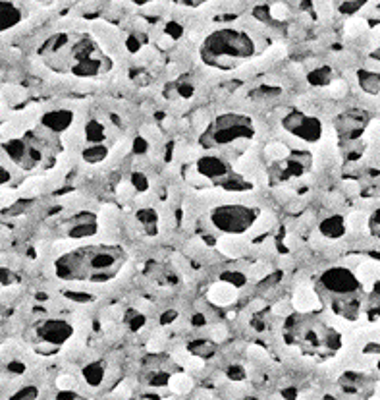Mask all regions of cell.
I'll list each match as a JSON object with an SVG mask.
<instances>
[{"label":"cell","mask_w":380,"mask_h":400,"mask_svg":"<svg viewBox=\"0 0 380 400\" xmlns=\"http://www.w3.org/2000/svg\"><path fill=\"white\" fill-rule=\"evenodd\" d=\"M126 263V251L118 246H85L62 253L56 259V275L62 281L106 283Z\"/></svg>","instance_id":"1"},{"label":"cell","mask_w":380,"mask_h":400,"mask_svg":"<svg viewBox=\"0 0 380 400\" xmlns=\"http://www.w3.org/2000/svg\"><path fill=\"white\" fill-rule=\"evenodd\" d=\"M255 54L253 39L245 31H236V29H222L208 35L203 43L201 58L207 62L208 66L222 68V70H232L238 68L242 60L251 58Z\"/></svg>","instance_id":"2"},{"label":"cell","mask_w":380,"mask_h":400,"mask_svg":"<svg viewBox=\"0 0 380 400\" xmlns=\"http://www.w3.org/2000/svg\"><path fill=\"white\" fill-rule=\"evenodd\" d=\"M321 286L332 296V311L346 319L359 315V294L363 283L357 275L346 267H332L321 275Z\"/></svg>","instance_id":"3"},{"label":"cell","mask_w":380,"mask_h":400,"mask_svg":"<svg viewBox=\"0 0 380 400\" xmlns=\"http://www.w3.org/2000/svg\"><path fill=\"white\" fill-rule=\"evenodd\" d=\"M253 136V126L247 116L240 114H222L214 120V126L201 136L205 147L212 145H230L238 140H249Z\"/></svg>","instance_id":"4"},{"label":"cell","mask_w":380,"mask_h":400,"mask_svg":"<svg viewBox=\"0 0 380 400\" xmlns=\"http://www.w3.org/2000/svg\"><path fill=\"white\" fill-rule=\"evenodd\" d=\"M259 217L257 209L247 205H218L210 211L212 226L224 234H243L251 228L255 219Z\"/></svg>","instance_id":"5"},{"label":"cell","mask_w":380,"mask_h":400,"mask_svg":"<svg viewBox=\"0 0 380 400\" xmlns=\"http://www.w3.org/2000/svg\"><path fill=\"white\" fill-rule=\"evenodd\" d=\"M282 124H284V128L288 129L289 134H293L295 138H299V140L309 143L321 142V138H323L324 134L321 120L305 114L303 110H291L288 116L284 118Z\"/></svg>","instance_id":"6"},{"label":"cell","mask_w":380,"mask_h":400,"mask_svg":"<svg viewBox=\"0 0 380 400\" xmlns=\"http://www.w3.org/2000/svg\"><path fill=\"white\" fill-rule=\"evenodd\" d=\"M35 332L45 344H64L73 337V327L62 319H46V321L37 323Z\"/></svg>","instance_id":"7"},{"label":"cell","mask_w":380,"mask_h":400,"mask_svg":"<svg viewBox=\"0 0 380 400\" xmlns=\"http://www.w3.org/2000/svg\"><path fill=\"white\" fill-rule=\"evenodd\" d=\"M195 170L199 176H203L205 180H212L214 184H218L222 178H226L232 172L230 165L226 161H222L220 157H199L195 163Z\"/></svg>","instance_id":"8"},{"label":"cell","mask_w":380,"mask_h":400,"mask_svg":"<svg viewBox=\"0 0 380 400\" xmlns=\"http://www.w3.org/2000/svg\"><path fill=\"white\" fill-rule=\"evenodd\" d=\"M367 122H369V118H365L363 114H359V112H346V114L338 116L336 129H338V134L344 140H355V138H359L365 131Z\"/></svg>","instance_id":"9"},{"label":"cell","mask_w":380,"mask_h":400,"mask_svg":"<svg viewBox=\"0 0 380 400\" xmlns=\"http://www.w3.org/2000/svg\"><path fill=\"white\" fill-rule=\"evenodd\" d=\"M71 120H73L71 110H50V112H46V114L41 116V124L46 129L60 134V131H66L69 128Z\"/></svg>","instance_id":"10"},{"label":"cell","mask_w":380,"mask_h":400,"mask_svg":"<svg viewBox=\"0 0 380 400\" xmlns=\"http://www.w3.org/2000/svg\"><path fill=\"white\" fill-rule=\"evenodd\" d=\"M236 298H238V288L226 281L212 284L208 290V300L216 306H228L232 302H236Z\"/></svg>","instance_id":"11"},{"label":"cell","mask_w":380,"mask_h":400,"mask_svg":"<svg viewBox=\"0 0 380 400\" xmlns=\"http://www.w3.org/2000/svg\"><path fill=\"white\" fill-rule=\"evenodd\" d=\"M97 234V221L93 215H87V213H81L80 217L71 223L68 230V236L78 240V238H87V236H95Z\"/></svg>","instance_id":"12"},{"label":"cell","mask_w":380,"mask_h":400,"mask_svg":"<svg viewBox=\"0 0 380 400\" xmlns=\"http://www.w3.org/2000/svg\"><path fill=\"white\" fill-rule=\"evenodd\" d=\"M291 306L295 307L297 311H301V313H309L313 309L321 307V298L311 288H299L295 292V296H293V300H291Z\"/></svg>","instance_id":"13"},{"label":"cell","mask_w":380,"mask_h":400,"mask_svg":"<svg viewBox=\"0 0 380 400\" xmlns=\"http://www.w3.org/2000/svg\"><path fill=\"white\" fill-rule=\"evenodd\" d=\"M218 249L230 257H240L247 249V240L240 234H226L218 242Z\"/></svg>","instance_id":"14"},{"label":"cell","mask_w":380,"mask_h":400,"mask_svg":"<svg viewBox=\"0 0 380 400\" xmlns=\"http://www.w3.org/2000/svg\"><path fill=\"white\" fill-rule=\"evenodd\" d=\"M22 22V10L14 2H0V31H6Z\"/></svg>","instance_id":"15"},{"label":"cell","mask_w":380,"mask_h":400,"mask_svg":"<svg viewBox=\"0 0 380 400\" xmlns=\"http://www.w3.org/2000/svg\"><path fill=\"white\" fill-rule=\"evenodd\" d=\"M319 228H321V234L326 238H342L346 234V223L342 217H328L319 224Z\"/></svg>","instance_id":"16"},{"label":"cell","mask_w":380,"mask_h":400,"mask_svg":"<svg viewBox=\"0 0 380 400\" xmlns=\"http://www.w3.org/2000/svg\"><path fill=\"white\" fill-rule=\"evenodd\" d=\"M357 78H359V85H361V89H363L365 93L378 95L380 80H378V74H376V72L359 70L357 72Z\"/></svg>","instance_id":"17"},{"label":"cell","mask_w":380,"mask_h":400,"mask_svg":"<svg viewBox=\"0 0 380 400\" xmlns=\"http://www.w3.org/2000/svg\"><path fill=\"white\" fill-rule=\"evenodd\" d=\"M166 383H168V388L174 390V392H178V394H185V392H189V390L193 388L191 377L185 375V373H176V375L170 377Z\"/></svg>","instance_id":"18"},{"label":"cell","mask_w":380,"mask_h":400,"mask_svg":"<svg viewBox=\"0 0 380 400\" xmlns=\"http://www.w3.org/2000/svg\"><path fill=\"white\" fill-rule=\"evenodd\" d=\"M361 283H374L378 279V263L376 261H365L359 265V271L355 273Z\"/></svg>","instance_id":"19"},{"label":"cell","mask_w":380,"mask_h":400,"mask_svg":"<svg viewBox=\"0 0 380 400\" xmlns=\"http://www.w3.org/2000/svg\"><path fill=\"white\" fill-rule=\"evenodd\" d=\"M106 157H108V149L104 147L103 143H91V145L83 151V159H85L87 163H91V165L101 163Z\"/></svg>","instance_id":"20"},{"label":"cell","mask_w":380,"mask_h":400,"mask_svg":"<svg viewBox=\"0 0 380 400\" xmlns=\"http://www.w3.org/2000/svg\"><path fill=\"white\" fill-rule=\"evenodd\" d=\"M137 221L143 224V226H145V230H147L149 234H157L159 217H157V213L153 211L150 207H147V209H139V211H137Z\"/></svg>","instance_id":"21"},{"label":"cell","mask_w":380,"mask_h":400,"mask_svg":"<svg viewBox=\"0 0 380 400\" xmlns=\"http://www.w3.org/2000/svg\"><path fill=\"white\" fill-rule=\"evenodd\" d=\"M85 134V140L89 143H103L104 142V126L97 120H91L87 122V126L83 129Z\"/></svg>","instance_id":"22"},{"label":"cell","mask_w":380,"mask_h":400,"mask_svg":"<svg viewBox=\"0 0 380 400\" xmlns=\"http://www.w3.org/2000/svg\"><path fill=\"white\" fill-rule=\"evenodd\" d=\"M85 379L89 381V385L97 387L104 381V365L103 362H93L85 367Z\"/></svg>","instance_id":"23"},{"label":"cell","mask_w":380,"mask_h":400,"mask_svg":"<svg viewBox=\"0 0 380 400\" xmlns=\"http://www.w3.org/2000/svg\"><path fill=\"white\" fill-rule=\"evenodd\" d=\"M265 153H266V157H270V159H274V161H282V159L288 157L289 151L284 143L274 142V143H270V145H266Z\"/></svg>","instance_id":"24"},{"label":"cell","mask_w":380,"mask_h":400,"mask_svg":"<svg viewBox=\"0 0 380 400\" xmlns=\"http://www.w3.org/2000/svg\"><path fill=\"white\" fill-rule=\"evenodd\" d=\"M367 215H363V213H351L349 217H347L346 221V228H351V230H363V228H367Z\"/></svg>","instance_id":"25"},{"label":"cell","mask_w":380,"mask_h":400,"mask_svg":"<svg viewBox=\"0 0 380 400\" xmlns=\"http://www.w3.org/2000/svg\"><path fill=\"white\" fill-rule=\"evenodd\" d=\"M309 82L313 85H328L332 82V76H330V70L328 68H321V70H315L309 74Z\"/></svg>","instance_id":"26"},{"label":"cell","mask_w":380,"mask_h":400,"mask_svg":"<svg viewBox=\"0 0 380 400\" xmlns=\"http://www.w3.org/2000/svg\"><path fill=\"white\" fill-rule=\"evenodd\" d=\"M272 224H274V217H272L270 213H265L261 219H259V217L255 219V223L251 224V228H253L255 234H259V232H265V230H268Z\"/></svg>","instance_id":"27"},{"label":"cell","mask_w":380,"mask_h":400,"mask_svg":"<svg viewBox=\"0 0 380 400\" xmlns=\"http://www.w3.org/2000/svg\"><path fill=\"white\" fill-rule=\"evenodd\" d=\"M367 27V22L361 18H349L346 22V33L347 35H359L363 33V29Z\"/></svg>","instance_id":"28"},{"label":"cell","mask_w":380,"mask_h":400,"mask_svg":"<svg viewBox=\"0 0 380 400\" xmlns=\"http://www.w3.org/2000/svg\"><path fill=\"white\" fill-rule=\"evenodd\" d=\"M328 85H330V89H328V91H330V95L336 97V99H342V97L347 93V83L342 82V80H332Z\"/></svg>","instance_id":"29"},{"label":"cell","mask_w":380,"mask_h":400,"mask_svg":"<svg viewBox=\"0 0 380 400\" xmlns=\"http://www.w3.org/2000/svg\"><path fill=\"white\" fill-rule=\"evenodd\" d=\"M189 350L195 354V356H199V358L205 360L208 354H212L214 348H212V344H207V342H197V344H191V346H189Z\"/></svg>","instance_id":"30"},{"label":"cell","mask_w":380,"mask_h":400,"mask_svg":"<svg viewBox=\"0 0 380 400\" xmlns=\"http://www.w3.org/2000/svg\"><path fill=\"white\" fill-rule=\"evenodd\" d=\"M270 16L278 20V22H284L286 18H288V8L282 4V2H276V4H272L270 6Z\"/></svg>","instance_id":"31"},{"label":"cell","mask_w":380,"mask_h":400,"mask_svg":"<svg viewBox=\"0 0 380 400\" xmlns=\"http://www.w3.org/2000/svg\"><path fill=\"white\" fill-rule=\"evenodd\" d=\"M222 281H226V283L234 284L236 288H240L242 284H245V275L243 273H226V275H222Z\"/></svg>","instance_id":"32"},{"label":"cell","mask_w":380,"mask_h":400,"mask_svg":"<svg viewBox=\"0 0 380 400\" xmlns=\"http://www.w3.org/2000/svg\"><path fill=\"white\" fill-rule=\"evenodd\" d=\"M131 186L135 188V191H145V189L149 188V182H147V178L143 176L141 172H133V176H131Z\"/></svg>","instance_id":"33"},{"label":"cell","mask_w":380,"mask_h":400,"mask_svg":"<svg viewBox=\"0 0 380 400\" xmlns=\"http://www.w3.org/2000/svg\"><path fill=\"white\" fill-rule=\"evenodd\" d=\"M266 273H268V267H266L265 263H255V265H251L249 279H253V281H257V279H259V281H261Z\"/></svg>","instance_id":"34"},{"label":"cell","mask_w":380,"mask_h":400,"mask_svg":"<svg viewBox=\"0 0 380 400\" xmlns=\"http://www.w3.org/2000/svg\"><path fill=\"white\" fill-rule=\"evenodd\" d=\"M43 178H29L25 184H23V191H27V193H35V191H39V189L43 188Z\"/></svg>","instance_id":"35"},{"label":"cell","mask_w":380,"mask_h":400,"mask_svg":"<svg viewBox=\"0 0 380 400\" xmlns=\"http://www.w3.org/2000/svg\"><path fill=\"white\" fill-rule=\"evenodd\" d=\"M4 97L10 101V103H18V101H22L23 99V91L20 89V87H6L4 89Z\"/></svg>","instance_id":"36"},{"label":"cell","mask_w":380,"mask_h":400,"mask_svg":"<svg viewBox=\"0 0 380 400\" xmlns=\"http://www.w3.org/2000/svg\"><path fill=\"white\" fill-rule=\"evenodd\" d=\"M226 337H228V329H226L224 325H214V327L210 329V339H212V342H222Z\"/></svg>","instance_id":"37"},{"label":"cell","mask_w":380,"mask_h":400,"mask_svg":"<svg viewBox=\"0 0 380 400\" xmlns=\"http://www.w3.org/2000/svg\"><path fill=\"white\" fill-rule=\"evenodd\" d=\"M118 195L122 199H129V197L135 195V188L131 184H122V186H118Z\"/></svg>","instance_id":"38"},{"label":"cell","mask_w":380,"mask_h":400,"mask_svg":"<svg viewBox=\"0 0 380 400\" xmlns=\"http://www.w3.org/2000/svg\"><path fill=\"white\" fill-rule=\"evenodd\" d=\"M37 396L39 394H37L35 387H23V390L14 392V398H37Z\"/></svg>","instance_id":"39"},{"label":"cell","mask_w":380,"mask_h":400,"mask_svg":"<svg viewBox=\"0 0 380 400\" xmlns=\"http://www.w3.org/2000/svg\"><path fill=\"white\" fill-rule=\"evenodd\" d=\"M14 283H16V277L8 269H0V284L2 286H12Z\"/></svg>","instance_id":"40"},{"label":"cell","mask_w":380,"mask_h":400,"mask_svg":"<svg viewBox=\"0 0 380 400\" xmlns=\"http://www.w3.org/2000/svg\"><path fill=\"white\" fill-rule=\"evenodd\" d=\"M75 385V379L71 375H64L58 379V388H73Z\"/></svg>","instance_id":"41"},{"label":"cell","mask_w":380,"mask_h":400,"mask_svg":"<svg viewBox=\"0 0 380 400\" xmlns=\"http://www.w3.org/2000/svg\"><path fill=\"white\" fill-rule=\"evenodd\" d=\"M247 356L249 358H253V360H263V358H266V354L263 348H259V346H251L249 350H247Z\"/></svg>","instance_id":"42"},{"label":"cell","mask_w":380,"mask_h":400,"mask_svg":"<svg viewBox=\"0 0 380 400\" xmlns=\"http://www.w3.org/2000/svg\"><path fill=\"white\" fill-rule=\"evenodd\" d=\"M274 311H276V313H282V315H286V313L291 311V306H289V302H282V304H276V306H274Z\"/></svg>","instance_id":"43"},{"label":"cell","mask_w":380,"mask_h":400,"mask_svg":"<svg viewBox=\"0 0 380 400\" xmlns=\"http://www.w3.org/2000/svg\"><path fill=\"white\" fill-rule=\"evenodd\" d=\"M162 339L161 337H157V339H153V341L149 342V350H155V352H159V350H162V346H164V344H162Z\"/></svg>","instance_id":"44"},{"label":"cell","mask_w":380,"mask_h":400,"mask_svg":"<svg viewBox=\"0 0 380 400\" xmlns=\"http://www.w3.org/2000/svg\"><path fill=\"white\" fill-rule=\"evenodd\" d=\"M242 373H243V369L242 367H232L230 369V377L232 379H242Z\"/></svg>","instance_id":"45"}]
</instances>
